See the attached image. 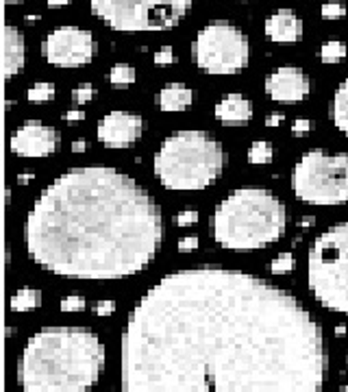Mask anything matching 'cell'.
Returning <instances> with one entry per match:
<instances>
[{
    "mask_svg": "<svg viewBox=\"0 0 348 392\" xmlns=\"http://www.w3.org/2000/svg\"><path fill=\"white\" fill-rule=\"evenodd\" d=\"M7 5H16V3H22V0H5Z\"/></svg>",
    "mask_w": 348,
    "mask_h": 392,
    "instance_id": "obj_41",
    "label": "cell"
},
{
    "mask_svg": "<svg viewBox=\"0 0 348 392\" xmlns=\"http://www.w3.org/2000/svg\"><path fill=\"white\" fill-rule=\"evenodd\" d=\"M196 64L207 75H238L249 66L251 44L235 24L213 20L194 39Z\"/></svg>",
    "mask_w": 348,
    "mask_h": 392,
    "instance_id": "obj_9",
    "label": "cell"
},
{
    "mask_svg": "<svg viewBox=\"0 0 348 392\" xmlns=\"http://www.w3.org/2000/svg\"><path fill=\"white\" fill-rule=\"evenodd\" d=\"M215 118L226 127L249 124L253 118V103L244 94H229L215 105Z\"/></svg>",
    "mask_w": 348,
    "mask_h": 392,
    "instance_id": "obj_16",
    "label": "cell"
},
{
    "mask_svg": "<svg viewBox=\"0 0 348 392\" xmlns=\"http://www.w3.org/2000/svg\"><path fill=\"white\" fill-rule=\"evenodd\" d=\"M311 225H313V218H309V216L304 218V221H300V227H311Z\"/></svg>",
    "mask_w": 348,
    "mask_h": 392,
    "instance_id": "obj_38",
    "label": "cell"
},
{
    "mask_svg": "<svg viewBox=\"0 0 348 392\" xmlns=\"http://www.w3.org/2000/svg\"><path fill=\"white\" fill-rule=\"evenodd\" d=\"M50 7H64V5H70V0H46Z\"/></svg>",
    "mask_w": 348,
    "mask_h": 392,
    "instance_id": "obj_36",
    "label": "cell"
},
{
    "mask_svg": "<svg viewBox=\"0 0 348 392\" xmlns=\"http://www.w3.org/2000/svg\"><path fill=\"white\" fill-rule=\"evenodd\" d=\"M41 305V290L37 288H22L11 297V310L13 312H28Z\"/></svg>",
    "mask_w": 348,
    "mask_h": 392,
    "instance_id": "obj_19",
    "label": "cell"
},
{
    "mask_svg": "<svg viewBox=\"0 0 348 392\" xmlns=\"http://www.w3.org/2000/svg\"><path fill=\"white\" fill-rule=\"evenodd\" d=\"M31 179H33V174H20V177H18V183H20V185H26Z\"/></svg>",
    "mask_w": 348,
    "mask_h": 392,
    "instance_id": "obj_37",
    "label": "cell"
},
{
    "mask_svg": "<svg viewBox=\"0 0 348 392\" xmlns=\"http://www.w3.org/2000/svg\"><path fill=\"white\" fill-rule=\"evenodd\" d=\"M331 118L344 136H348V79L340 83L331 103Z\"/></svg>",
    "mask_w": 348,
    "mask_h": 392,
    "instance_id": "obj_18",
    "label": "cell"
},
{
    "mask_svg": "<svg viewBox=\"0 0 348 392\" xmlns=\"http://www.w3.org/2000/svg\"><path fill=\"white\" fill-rule=\"evenodd\" d=\"M274 157V149L272 144L261 140V142H253L251 149H249V162L251 164H257V166H264V164H270Z\"/></svg>",
    "mask_w": 348,
    "mask_h": 392,
    "instance_id": "obj_22",
    "label": "cell"
},
{
    "mask_svg": "<svg viewBox=\"0 0 348 392\" xmlns=\"http://www.w3.org/2000/svg\"><path fill=\"white\" fill-rule=\"evenodd\" d=\"M179 249H181V251H194V249H198V238H196V236H185V238H181V240H179Z\"/></svg>",
    "mask_w": 348,
    "mask_h": 392,
    "instance_id": "obj_32",
    "label": "cell"
},
{
    "mask_svg": "<svg viewBox=\"0 0 348 392\" xmlns=\"http://www.w3.org/2000/svg\"><path fill=\"white\" fill-rule=\"evenodd\" d=\"M336 333H338V336H344V333H346V327H344V325L336 327Z\"/></svg>",
    "mask_w": 348,
    "mask_h": 392,
    "instance_id": "obj_39",
    "label": "cell"
},
{
    "mask_svg": "<svg viewBox=\"0 0 348 392\" xmlns=\"http://www.w3.org/2000/svg\"><path fill=\"white\" fill-rule=\"evenodd\" d=\"M87 149V142L85 140H77V142H72V151L75 153H83Z\"/></svg>",
    "mask_w": 348,
    "mask_h": 392,
    "instance_id": "obj_35",
    "label": "cell"
},
{
    "mask_svg": "<svg viewBox=\"0 0 348 392\" xmlns=\"http://www.w3.org/2000/svg\"><path fill=\"white\" fill-rule=\"evenodd\" d=\"M105 366V346L83 327H46L26 342L20 386L26 392H79L94 386Z\"/></svg>",
    "mask_w": 348,
    "mask_h": 392,
    "instance_id": "obj_3",
    "label": "cell"
},
{
    "mask_svg": "<svg viewBox=\"0 0 348 392\" xmlns=\"http://www.w3.org/2000/svg\"><path fill=\"white\" fill-rule=\"evenodd\" d=\"M94 94H96V90L92 83H81L79 87L72 90V100H75L77 105H85L94 98Z\"/></svg>",
    "mask_w": 348,
    "mask_h": 392,
    "instance_id": "obj_26",
    "label": "cell"
},
{
    "mask_svg": "<svg viewBox=\"0 0 348 392\" xmlns=\"http://www.w3.org/2000/svg\"><path fill=\"white\" fill-rule=\"evenodd\" d=\"M94 312L98 316H111L115 312V303L113 301H100V303L94 305Z\"/></svg>",
    "mask_w": 348,
    "mask_h": 392,
    "instance_id": "obj_31",
    "label": "cell"
},
{
    "mask_svg": "<svg viewBox=\"0 0 348 392\" xmlns=\"http://www.w3.org/2000/svg\"><path fill=\"white\" fill-rule=\"evenodd\" d=\"M90 7L113 31H170L185 18L192 0H90Z\"/></svg>",
    "mask_w": 348,
    "mask_h": 392,
    "instance_id": "obj_8",
    "label": "cell"
},
{
    "mask_svg": "<svg viewBox=\"0 0 348 392\" xmlns=\"http://www.w3.org/2000/svg\"><path fill=\"white\" fill-rule=\"evenodd\" d=\"M196 98V92L190 90L183 83H170L159 92V107L164 111H183L187 109Z\"/></svg>",
    "mask_w": 348,
    "mask_h": 392,
    "instance_id": "obj_17",
    "label": "cell"
},
{
    "mask_svg": "<svg viewBox=\"0 0 348 392\" xmlns=\"http://www.w3.org/2000/svg\"><path fill=\"white\" fill-rule=\"evenodd\" d=\"M307 281L318 303L331 312L348 314V223L333 225L313 240Z\"/></svg>",
    "mask_w": 348,
    "mask_h": 392,
    "instance_id": "obj_6",
    "label": "cell"
},
{
    "mask_svg": "<svg viewBox=\"0 0 348 392\" xmlns=\"http://www.w3.org/2000/svg\"><path fill=\"white\" fill-rule=\"evenodd\" d=\"M26 20H28V22H33V20H39V16H33V13H31V16H26Z\"/></svg>",
    "mask_w": 348,
    "mask_h": 392,
    "instance_id": "obj_40",
    "label": "cell"
},
{
    "mask_svg": "<svg viewBox=\"0 0 348 392\" xmlns=\"http://www.w3.org/2000/svg\"><path fill=\"white\" fill-rule=\"evenodd\" d=\"M24 57H26L24 35L13 24H7L5 26V44H3V75L7 81L22 72Z\"/></svg>",
    "mask_w": 348,
    "mask_h": 392,
    "instance_id": "obj_15",
    "label": "cell"
},
{
    "mask_svg": "<svg viewBox=\"0 0 348 392\" xmlns=\"http://www.w3.org/2000/svg\"><path fill=\"white\" fill-rule=\"evenodd\" d=\"M311 81L307 72L296 66H281L266 79V94L279 103H300L309 96Z\"/></svg>",
    "mask_w": 348,
    "mask_h": 392,
    "instance_id": "obj_13",
    "label": "cell"
},
{
    "mask_svg": "<svg viewBox=\"0 0 348 392\" xmlns=\"http://www.w3.org/2000/svg\"><path fill=\"white\" fill-rule=\"evenodd\" d=\"M320 13L325 20H340L346 16V3L344 0H329V3L322 5Z\"/></svg>",
    "mask_w": 348,
    "mask_h": 392,
    "instance_id": "obj_24",
    "label": "cell"
},
{
    "mask_svg": "<svg viewBox=\"0 0 348 392\" xmlns=\"http://www.w3.org/2000/svg\"><path fill=\"white\" fill-rule=\"evenodd\" d=\"M26 251L35 264L70 279H122L155 259L162 209L128 174L109 166L72 168L28 212Z\"/></svg>",
    "mask_w": 348,
    "mask_h": 392,
    "instance_id": "obj_2",
    "label": "cell"
},
{
    "mask_svg": "<svg viewBox=\"0 0 348 392\" xmlns=\"http://www.w3.org/2000/svg\"><path fill=\"white\" fill-rule=\"evenodd\" d=\"M266 37L279 44H294L302 39V20L289 9H281L266 20Z\"/></svg>",
    "mask_w": 348,
    "mask_h": 392,
    "instance_id": "obj_14",
    "label": "cell"
},
{
    "mask_svg": "<svg viewBox=\"0 0 348 392\" xmlns=\"http://www.w3.org/2000/svg\"><path fill=\"white\" fill-rule=\"evenodd\" d=\"M44 57L57 68H79L92 62L96 41L90 31L79 26H59L44 39Z\"/></svg>",
    "mask_w": 348,
    "mask_h": 392,
    "instance_id": "obj_10",
    "label": "cell"
},
{
    "mask_svg": "<svg viewBox=\"0 0 348 392\" xmlns=\"http://www.w3.org/2000/svg\"><path fill=\"white\" fill-rule=\"evenodd\" d=\"M285 120V113H270L266 118V127H277Z\"/></svg>",
    "mask_w": 348,
    "mask_h": 392,
    "instance_id": "obj_34",
    "label": "cell"
},
{
    "mask_svg": "<svg viewBox=\"0 0 348 392\" xmlns=\"http://www.w3.org/2000/svg\"><path fill=\"white\" fill-rule=\"evenodd\" d=\"M144 133L142 115L133 111H111L105 118L98 120L96 136L98 142L107 144L111 149H126L135 144Z\"/></svg>",
    "mask_w": 348,
    "mask_h": 392,
    "instance_id": "obj_12",
    "label": "cell"
},
{
    "mask_svg": "<svg viewBox=\"0 0 348 392\" xmlns=\"http://www.w3.org/2000/svg\"><path fill=\"white\" fill-rule=\"evenodd\" d=\"M346 55H348V48H346V44L340 41V39H329L320 46V59L325 64H340Z\"/></svg>",
    "mask_w": 348,
    "mask_h": 392,
    "instance_id": "obj_21",
    "label": "cell"
},
{
    "mask_svg": "<svg viewBox=\"0 0 348 392\" xmlns=\"http://www.w3.org/2000/svg\"><path fill=\"white\" fill-rule=\"evenodd\" d=\"M287 227L283 200L264 187H240L213 214V236L222 249L253 251L277 242Z\"/></svg>",
    "mask_w": 348,
    "mask_h": 392,
    "instance_id": "obj_4",
    "label": "cell"
},
{
    "mask_svg": "<svg viewBox=\"0 0 348 392\" xmlns=\"http://www.w3.org/2000/svg\"><path fill=\"white\" fill-rule=\"evenodd\" d=\"M292 190L307 205H344L348 203V155L304 153L292 170Z\"/></svg>",
    "mask_w": 348,
    "mask_h": 392,
    "instance_id": "obj_7",
    "label": "cell"
},
{
    "mask_svg": "<svg viewBox=\"0 0 348 392\" xmlns=\"http://www.w3.org/2000/svg\"><path fill=\"white\" fill-rule=\"evenodd\" d=\"M64 120L66 122H81V120H85V113L81 109H70V111L64 113Z\"/></svg>",
    "mask_w": 348,
    "mask_h": 392,
    "instance_id": "obj_33",
    "label": "cell"
},
{
    "mask_svg": "<svg viewBox=\"0 0 348 392\" xmlns=\"http://www.w3.org/2000/svg\"><path fill=\"white\" fill-rule=\"evenodd\" d=\"M309 131H311V120H307V118L294 120V124H292V136L294 138H304Z\"/></svg>",
    "mask_w": 348,
    "mask_h": 392,
    "instance_id": "obj_30",
    "label": "cell"
},
{
    "mask_svg": "<svg viewBox=\"0 0 348 392\" xmlns=\"http://www.w3.org/2000/svg\"><path fill=\"white\" fill-rule=\"evenodd\" d=\"M196 223H198V212H194V209H185V212L177 214V225L179 227H190V225H196Z\"/></svg>",
    "mask_w": 348,
    "mask_h": 392,
    "instance_id": "obj_29",
    "label": "cell"
},
{
    "mask_svg": "<svg viewBox=\"0 0 348 392\" xmlns=\"http://www.w3.org/2000/svg\"><path fill=\"white\" fill-rule=\"evenodd\" d=\"M327 366L322 329L296 297L218 266L166 274L122 333L128 392H316Z\"/></svg>",
    "mask_w": 348,
    "mask_h": 392,
    "instance_id": "obj_1",
    "label": "cell"
},
{
    "mask_svg": "<svg viewBox=\"0 0 348 392\" xmlns=\"http://www.w3.org/2000/svg\"><path fill=\"white\" fill-rule=\"evenodd\" d=\"M55 94H57V90H55V85L52 83H48V81H39V83H35L31 90H28V100H31V103H48V100H52L55 98Z\"/></svg>",
    "mask_w": 348,
    "mask_h": 392,
    "instance_id": "obj_23",
    "label": "cell"
},
{
    "mask_svg": "<svg viewBox=\"0 0 348 392\" xmlns=\"http://www.w3.org/2000/svg\"><path fill=\"white\" fill-rule=\"evenodd\" d=\"M59 147V133L39 120H28L11 136V153L20 157H48Z\"/></svg>",
    "mask_w": 348,
    "mask_h": 392,
    "instance_id": "obj_11",
    "label": "cell"
},
{
    "mask_svg": "<svg viewBox=\"0 0 348 392\" xmlns=\"http://www.w3.org/2000/svg\"><path fill=\"white\" fill-rule=\"evenodd\" d=\"M226 164V153L215 138L202 131L168 136L155 155V174L168 190H205Z\"/></svg>",
    "mask_w": 348,
    "mask_h": 392,
    "instance_id": "obj_5",
    "label": "cell"
},
{
    "mask_svg": "<svg viewBox=\"0 0 348 392\" xmlns=\"http://www.w3.org/2000/svg\"><path fill=\"white\" fill-rule=\"evenodd\" d=\"M85 308L83 297H66L61 301V312H81Z\"/></svg>",
    "mask_w": 348,
    "mask_h": 392,
    "instance_id": "obj_28",
    "label": "cell"
},
{
    "mask_svg": "<svg viewBox=\"0 0 348 392\" xmlns=\"http://www.w3.org/2000/svg\"><path fill=\"white\" fill-rule=\"evenodd\" d=\"M155 64L157 66H170L174 64V48L172 46H162L155 53Z\"/></svg>",
    "mask_w": 348,
    "mask_h": 392,
    "instance_id": "obj_27",
    "label": "cell"
},
{
    "mask_svg": "<svg viewBox=\"0 0 348 392\" xmlns=\"http://www.w3.org/2000/svg\"><path fill=\"white\" fill-rule=\"evenodd\" d=\"M109 81H111L113 87H118V90L133 85L135 83V68L128 66V64H115L109 72Z\"/></svg>",
    "mask_w": 348,
    "mask_h": 392,
    "instance_id": "obj_20",
    "label": "cell"
},
{
    "mask_svg": "<svg viewBox=\"0 0 348 392\" xmlns=\"http://www.w3.org/2000/svg\"><path fill=\"white\" fill-rule=\"evenodd\" d=\"M292 268H294V255L292 253H283L279 257H274L272 264H270V270L274 274H287V272H292Z\"/></svg>",
    "mask_w": 348,
    "mask_h": 392,
    "instance_id": "obj_25",
    "label": "cell"
}]
</instances>
